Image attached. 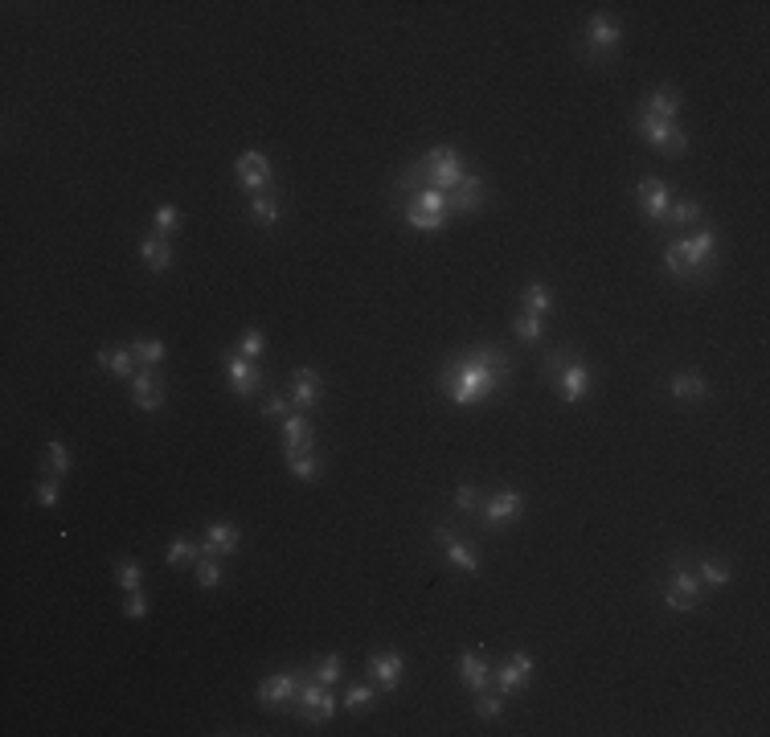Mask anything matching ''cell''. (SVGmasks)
I'll return each mask as SVG.
<instances>
[{"mask_svg":"<svg viewBox=\"0 0 770 737\" xmlns=\"http://www.w3.org/2000/svg\"><path fill=\"white\" fill-rule=\"evenodd\" d=\"M517 377V365H512V353L504 344H476V349H463V353H451L439 369H435V385L439 394L459 406V410H472V406H488L496 402L504 389Z\"/></svg>","mask_w":770,"mask_h":737,"instance_id":"6da1fadb","label":"cell"},{"mask_svg":"<svg viewBox=\"0 0 770 737\" xmlns=\"http://www.w3.org/2000/svg\"><path fill=\"white\" fill-rule=\"evenodd\" d=\"M664 275L684 287H705L721 275V226L701 222L689 234L664 238Z\"/></svg>","mask_w":770,"mask_h":737,"instance_id":"7a4b0ae2","label":"cell"},{"mask_svg":"<svg viewBox=\"0 0 770 737\" xmlns=\"http://www.w3.org/2000/svg\"><path fill=\"white\" fill-rule=\"evenodd\" d=\"M619 46H623V25L615 13L607 9H590L578 37H574V54L582 66L590 70H607L619 62Z\"/></svg>","mask_w":770,"mask_h":737,"instance_id":"3957f363","label":"cell"},{"mask_svg":"<svg viewBox=\"0 0 770 737\" xmlns=\"http://www.w3.org/2000/svg\"><path fill=\"white\" fill-rule=\"evenodd\" d=\"M287 717L304 721V725H332V717H336V697H332V688L320 684V680L312 676V664H304V680H299L295 705L287 709Z\"/></svg>","mask_w":770,"mask_h":737,"instance_id":"277c9868","label":"cell"},{"mask_svg":"<svg viewBox=\"0 0 770 737\" xmlns=\"http://www.w3.org/2000/svg\"><path fill=\"white\" fill-rule=\"evenodd\" d=\"M631 127L639 132V140H644L648 148H656L660 156H684L689 152V132H684L680 123H672V119H656V115H648L644 107H635L631 111Z\"/></svg>","mask_w":770,"mask_h":737,"instance_id":"5b68a950","label":"cell"},{"mask_svg":"<svg viewBox=\"0 0 770 737\" xmlns=\"http://www.w3.org/2000/svg\"><path fill=\"white\" fill-rule=\"evenodd\" d=\"M418 164H422V177H426V189H439V193H451L467 172V156L455 148V144H439V148H431V152H422L418 156Z\"/></svg>","mask_w":770,"mask_h":737,"instance_id":"8992f818","label":"cell"},{"mask_svg":"<svg viewBox=\"0 0 770 737\" xmlns=\"http://www.w3.org/2000/svg\"><path fill=\"white\" fill-rule=\"evenodd\" d=\"M525 516V492L521 488H500V492H484L480 500V512H476V525L480 533H500L508 525H517V520Z\"/></svg>","mask_w":770,"mask_h":737,"instance_id":"52a82bcc","label":"cell"},{"mask_svg":"<svg viewBox=\"0 0 770 737\" xmlns=\"http://www.w3.org/2000/svg\"><path fill=\"white\" fill-rule=\"evenodd\" d=\"M431 541H435V549L443 553V561H447L455 574H463V578H484L480 553L463 541V529H459V525H443V520H435V525H431Z\"/></svg>","mask_w":770,"mask_h":737,"instance_id":"ba28073f","label":"cell"},{"mask_svg":"<svg viewBox=\"0 0 770 737\" xmlns=\"http://www.w3.org/2000/svg\"><path fill=\"white\" fill-rule=\"evenodd\" d=\"M218 365H222V373H226V381H230V389L238 398H263L267 394V377H263L259 361H246L238 349H222Z\"/></svg>","mask_w":770,"mask_h":737,"instance_id":"9c48e42d","label":"cell"},{"mask_svg":"<svg viewBox=\"0 0 770 737\" xmlns=\"http://www.w3.org/2000/svg\"><path fill=\"white\" fill-rule=\"evenodd\" d=\"M533 668H537V660L529 652H508L500 664H492V688L508 701L525 697V692L533 688Z\"/></svg>","mask_w":770,"mask_h":737,"instance_id":"30bf717a","label":"cell"},{"mask_svg":"<svg viewBox=\"0 0 770 737\" xmlns=\"http://www.w3.org/2000/svg\"><path fill=\"white\" fill-rule=\"evenodd\" d=\"M705 602V586L697 582V574L689 566H668L664 574V611L680 615V611H697Z\"/></svg>","mask_w":770,"mask_h":737,"instance_id":"8fae6325","label":"cell"},{"mask_svg":"<svg viewBox=\"0 0 770 737\" xmlns=\"http://www.w3.org/2000/svg\"><path fill=\"white\" fill-rule=\"evenodd\" d=\"M365 680L377 684L381 697H394V692L402 688V672H406V656L398 652V647H385V652H369L365 664H361Z\"/></svg>","mask_w":770,"mask_h":737,"instance_id":"7c38bea8","label":"cell"},{"mask_svg":"<svg viewBox=\"0 0 770 737\" xmlns=\"http://www.w3.org/2000/svg\"><path fill=\"white\" fill-rule=\"evenodd\" d=\"M553 389H558V398L566 402V406H582L590 394H594V385H598V373H594V365L590 361H582V357H570L566 361V369L549 381Z\"/></svg>","mask_w":770,"mask_h":737,"instance_id":"4fadbf2b","label":"cell"},{"mask_svg":"<svg viewBox=\"0 0 770 737\" xmlns=\"http://www.w3.org/2000/svg\"><path fill=\"white\" fill-rule=\"evenodd\" d=\"M492 205V189L480 172H467V177L447 193V218H472V213Z\"/></svg>","mask_w":770,"mask_h":737,"instance_id":"5bb4252c","label":"cell"},{"mask_svg":"<svg viewBox=\"0 0 770 737\" xmlns=\"http://www.w3.org/2000/svg\"><path fill=\"white\" fill-rule=\"evenodd\" d=\"M287 398L299 414H312L324 402V373L316 365H295L287 373Z\"/></svg>","mask_w":770,"mask_h":737,"instance_id":"9a60e30c","label":"cell"},{"mask_svg":"<svg viewBox=\"0 0 770 737\" xmlns=\"http://www.w3.org/2000/svg\"><path fill=\"white\" fill-rule=\"evenodd\" d=\"M316 435H320V430H316V418L291 410V414L279 422V451H283V459H295V455L316 451Z\"/></svg>","mask_w":770,"mask_h":737,"instance_id":"2e32d148","label":"cell"},{"mask_svg":"<svg viewBox=\"0 0 770 737\" xmlns=\"http://www.w3.org/2000/svg\"><path fill=\"white\" fill-rule=\"evenodd\" d=\"M127 394H132V406L140 414H160L168 402V377L164 369H140L132 381H127Z\"/></svg>","mask_w":770,"mask_h":737,"instance_id":"e0dca14e","label":"cell"},{"mask_svg":"<svg viewBox=\"0 0 770 737\" xmlns=\"http://www.w3.org/2000/svg\"><path fill=\"white\" fill-rule=\"evenodd\" d=\"M299 680H304V664L299 668H291V672H275V676H267L263 684H259V705L267 709V713H287L291 705H295V692H299Z\"/></svg>","mask_w":770,"mask_h":737,"instance_id":"ac0fdd59","label":"cell"},{"mask_svg":"<svg viewBox=\"0 0 770 737\" xmlns=\"http://www.w3.org/2000/svg\"><path fill=\"white\" fill-rule=\"evenodd\" d=\"M234 181L246 189V197L254 193H263V189H275L279 177H275V164L263 156V152H242L234 160Z\"/></svg>","mask_w":770,"mask_h":737,"instance_id":"d6986e66","label":"cell"},{"mask_svg":"<svg viewBox=\"0 0 770 737\" xmlns=\"http://www.w3.org/2000/svg\"><path fill=\"white\" fill-rule=\"evenodd\" d=\"M635 205H639V218L660 230L664 218H668V205H672V189L664 181H656V177H644L635 185Z\"/></svg>","mask_w":770,"mask_h":737,"instance_id":"ffe728a7","label":"cell"},{"mask_svg":"<svg viewBox=\"0 0 770 737\" xmlns=\"http://www.w3.org/2000/svg\"><path fill=\"white\" fill-rule=\"evenodd\" d=\"M283 209H287V193H283V185L263 189V193L246 197V222H250V226H259V230H275V226H279V218H283Z\"/></svg>","mask_w":770,"mask_h":737,"instance_id":"44dd1931","label":"cell"},{"mask_svg":"<svg viewBox=\"0 0 770 737\" xmlns=\"http://www.w3.org/2000/svg\"><path fill=\"white\" fill-rule=\"evenodd\" d=\"M238 549H242V529L234 525V520H209L205 537H201V557H222V561H230Z\"/></svg>","mask_w":770,"mask_h":737,"instance_id":"7402d4cb","label":"cell"},{"mask_svg":"<svg viewBox=\"0 0 770 737\" xmlns=\"http://www.w3.org/2000/svg\"><path fill=\"white\" fill-rule=\"evenodd\" d=\"M705 222V205L697 201V197H672V205H668V218H664V226H660V238H672V234H689L693 226H701Z\"/></svg>","mask_w":770,"mask_h":737,"instance_id":"603a6c76","label":"cell"},{"mask_svg":"<svg viewBox=\"0 0 770 737\" xmlns=\"http://www.w3.org/2000/svg\"><path fill=\"white\" fill-rule=\"evenodd\" d=\"M455 668H459V680H463L467 692H484V688H492V656L480 652V647H467V652L455 660Z\"/></svg>","mask_w":770,"mask_h":737,"instance_id":"cb8c5ba5","label":"cell"},{"mask_svg":"<svg viewBox=\"0 0 770 737\" xmlns=\"http://www.w3.org/2000/svg\"><path fill=\"white\" fill-rule=\"evenodd\" d=\"M668 394H672L676 402H684V406H701V402H709L713 385H709V377H705L701 369H680V373H672V381H668Z\"/></svg>","mask_w":770,"mask_h":737,"instance_id":"d4e9b609","label":"cell"},{"mask_svg":"<svg viewBox=\"0 0 770 737\" xmlns=\"http://www.w3.org/2000/svg\"><path fill=\"white\" fill-rule=\"evenodd\" d=\"M693 566H697V582H701L705 590H725V586L734 582L730 557H721V553H697Z\"/></svg>","mask_w":770,"mask_h":737,"instance_id":"484cf974","label":"cell"},{"mask_svg":"<svg viewBox=\"0 0 770 737\" xmlns=\"http://www.w3.org/2000/svg\"><path fill=\"white\" fill-rule=\"evenodd\" d=\"M99 369H107L111 381H132L140 373V361L132 353V344H119V349H99Z\"/></svg>","mask_w":770,"mask_h":737,"instance_id":"4316f807","label":"cell"},{"mask_svg":"<svg viewBox=\"0 0 770 737\" xmlns=\"http://www.w3.org/2000/svg\"><path fill=\"white\" fill-rule=\"evenodd\" d=\"M140 258H144V267H148L152 275H164L168 267H173V238L148 230V234L140 238Z\"/></svg>","mask_w":770,"mask_h":737,"instance_id":"83f0119b","label":"cell"},{"mask_svg":"<svg viewBox=\"0 0 770 737\" xmlns=\"http://www.w3.org/2000/svg\"><path fill=\"white\" fill-rule=\"evenodd\" d=\"M648 115H656V119H672V123H680V107H684V95L676 91V86H656V91L639 103Z\"/></svg>","mask_w":770,"mask_h":737,"instance_id":"f1b7e54d","label":"cell"},{"mask_svg":"<svg viewBox=\"0 0 770 737\" xmlns=\"http://www.w3.org/2000/svg\"><path fill=\"white\" fill-rule=\"evenodd\" d=\"M340 705H345L353 717H369V713L381 705V692H377V684L361 680V684H349V688H345V697H340Z\"/></svg>","mask_w":770,"mask_h":737,"instance_id":"f546056e","label":"cell"},{"mask_svg":"<svg viewBox=\"0 0 770 737\" xmlns=\"http://www.w3.org/2000/svg\"><path fill=\"white\" fill-rule=\"evenodd\" d=\"M517 303H521V312H533V316H541V320H549L553 312H558V303H553V291H549L545 283H529V287H521Z\"/></svg>","mask_w":770,"mask_h":737,"instance_id":"4dcf8cb0","label":"cell"},{"mask_svg":"<svg viewBox=\"0 0 770 737\" xmlns=\"http://www.w3.org/2000/svg\"><path fill=\"white\" fill-rule=\"evenodd\" d=\"M127 344H132V353H136L140 369H164V361H168V344H164L160 336H132Z\"/></svg>","mask_w":770,"mask_h":737,"instance_id":"1f68e13d","label":"cell"},{"mask_svg":"<svg viewBox=\"0 0 770 737\" xmlns=\"http://www.w3.org/2000/svg\"><path fill=\"white\" fill-rule=\"evenodd\" d=\"M201 561V541H189V537H173L168 541V553H164V566L168 570H193Z\"/></svg>","mask_w":770,"mask_h":737,"instance_id":"d6a6232c","label":"cell"},{"mask_svg":"<svg viewBox=\"0 0 770 737\" xmlns=\"http://www.w3.org/2000/svg\"><path fill=\"white\" fill-rule=\"evenodd\" d=\"M480 500H484V488L480 484H459L455 492H451V504H455V512L463 516V525L472 529L476 525V512H480Z\"/></svg>","mask_w":770,"mask_h":737,"instance_id":"836d02e7","label":"cell"},{"mask_svg":"<svg viewBox=\"0 0 770 737\" xmlns=\"http://www.w3.org/2000/svg\"><path fill=\"white\" fill-rule=\"evenodd\" d=\"M398 218H402L410 230H418V234H439V230L451 222L447 213H426V209H414V205H402Z\"/></svg>","mask_w":770,"mask_h":737,"instance_id":"e575fe53","label":"cell"},{"mask_svg":"<svg viewBox=\"0 0 770 737\" xmlns=\"http://www.w3.org/2000/svg\"><path fill=\"white\" fill-rule=\"evenodd\" d=\"M283 463H287V471L295 475V480H304V484H320V480H324V471H328L324 455H316V451L295 455V459H283Z\"/></svg>","mask_w":770,"mask_h":737,"instance_id":"d590c367","label":"cell"},{"mask_svg":"<svg viewBox=\"0 0 770 737\" xmlns=\"http://www.w3.org/2000/svg\"><path fill=\"white\" fill-rule=\"evenodd\" d=\"M508 328H512V336H517L521 344H541V336H545V320L533 316V312H521V308H517V316L508 320Z\"/></svg>","mask_w":770,"mask_h":737,"instance_id":"8d00e7d4","label":"cell"},{"mask_svg":"<svg viewBox=\"0 0 770 737\" xmlns=\"http://www.w3.org/2000/svg\"><path fill=\"white\" fill-rule=\"evenodd\" d=\"M41 467H46V475H54V480H66V475L74 471L70 447H66L62 439H50V447H46V459H41Z\"/></svg>","mask_w":770,"mask_h":737,"instance_id":"74e56055","label":"cell"},{"mask_svg":"<svg viewBox=\"0 0 770 737\" xmlns=\"http://www.w3.org/2000/svg\"><path fill=\"white\" fill-rule=\"evenodd\" d=\"M193 578H197L201 590H218V586H226V561H222V557H201L197 566H193Z\"/></svg>","mask_w":770,"mask_h":737,"instance_id":"f35d334b","label":"cell"},{"mask_svg":"<svg viewBox=\"0 0 770 737\" xmlns=\"http://www.w3.org/2000/svg\"><path fill=\"white\" fill-rule=\"evenodd\" d=\"M504 705H508V697H500L496 688L472 692V713H476L480 721H500V717H504Z\"/></svg>","mask_w":770,"mask_h":737,"instance_id":"ab89813d","label":"cell"},{"mask_svg":"<svg viewBox=\"0 0 770 737\" xmlns=\"http://www.w3.org/2000/svg\"><path fill=\"white\" fill-rule=\"evenodd\" d=\"M115 586L123 590V594H132V590H140V582H144V566H140V561L136 557H119L115 561Z\"/></svg>","mask_w":770,"mask_h":737,"instance_id":"60d3db41","label":"cell"},{"mask_svg":"<svg viewBox=\"0 0 770 737\" xmlns=\"http://www.w3.org/2000/svg\"><path fill=\"white\" fill-rule=\"evenodd\" d=\"M312 676L332 688L340 676H345V656H340V652H324L320 660H312Z\"/></svg>","mask_w":770,"mask_h":737,"instance_id":"b9f144b4","label":"cell"},{"mask_svg":"<svg viewBox=\"0 0 770 737\" xmlns=\"http://www.w3.org/2000/svg\"><path fill=\"white\" fill-rule=\"evenodd\" d=\"M185 226V218H181V209L173 205V201H164V205H156V213H152V230L156 234H164V238H173L177 230Z\"/></svg>","mask_w":770,"mask_h":737,"instance_id":"7bdbcfd3","label":"cell"},{"mask_svg":"<svg viewBox=\"0 0 770 737\" xmlns=\"http://www.w3.org/2000/svg\"><path fill=\"white\" fill-rule=\"evenodd\" d=\"M234 349H238L246 361H263V353H267V332H263V328H242V336H238Z\"/></svg>","mask_w":770,"mask_h":737,"instance_id":"ee69618b","label":"cell"},{"mask_svg":"<svg viewBox=\"0 0 770 737\" xmlns=\"http://www.w3.org/2000/svg\"><path fill=\"white\" fill-rule=\"evenodd\" d=\"M402 205H414V209H426V213H447V193H439V189H418V193L406 197Z\"/></svg>","mask_w":770,"mask_h":737,"instance_id":"f6af8a7d","label":"cell"},{"mask_svg":"<svg viewBox=\"0 0 770 737\" xmlns=\"http://www.w3.org/2000/svg\"><path fill=\"white\" fill-rule=\"evenodd\" d=\"M574 357V349H566V344H558V349H549L545 357H541V381H553L562 369H566V361Z\"/></svg>","mask_w":770,"mask_h":737,"instance_id":"bcb514c9","label":"cell"},{"mask_svg":"<svg viewBox=\"0 0 770 737\" xmlns=\"http://www.w3.org/2000/svg\"><path fill=\"white\" fill-rule=\"evenodd\" d=\"M295 406H291V398L287 394H279V389H267V394H263V418H287Z\"/></svg>","mask_w":770,"mask_h":737,"instance_id":"7dc6e473","label":"cell"},{"mask_svg":"<svg viewBox=\"0 0 770 737\" xmlns=\"http://www.w3.org/2000/svg\"><path fill=\"white\" fill-rule=\"evenodd\" d=\"M37 504L41 508H62V480H54V475H46V480L37 484Z\"/></svg>","mask_w":770,"mask_h":737,"instance_id":"c3c4849f","label":"cell"},{"mask_svg":"<svg viewBox=\"0 0 770 737\" xmlns=\"http://www.w3.org/2000/svg\"><path fill=\"white\" fill-rule=\"evenodd\" d=\"M144 615H148V594L144 590L123 594V619H144Z\"/></svg>","mask_w":770,"mask_h":737,"instance_id":"681fc988","label":"cell"}]
</instances>
